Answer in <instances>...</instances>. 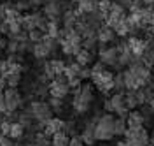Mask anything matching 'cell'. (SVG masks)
I'll return each instance as SVG.
<instances>
[{"instance_id": "34", "label": "cell", "mask_w": 154, "mask_h": 146, "mask_svg": "<svg viewBox=\"0 0 154 146\" xmlns=\"http://www.w3.org/2000/svg\"><path fill=\"white\" fill-rule=\"evenodd\" d=\"M65 132L70 137L75 136V122H65Z\"/></svg>"}, {"instance_id": "44", "label": "cell", "mask_w": 154, "mask_h": 146, "mask_svg": "<svg viewBox=\"0 0 154 146\" xmlns=\"http://www.w3.org/2000/svg\"><path fill=\"white\" fill-rule=\"evenodd\" d=\"M4 122H5V115H4V113H0V125H2Z\"/></svg>"}, {"instance_id": "26", "label": "cell", "mask_w": 154, "mask_h": 146, "mask_svg": "<svg viewBox=\"0 0 154 146\" xmlns=\"http://www.w3.org/2000/svg\"><path fill=\"white\" fill-rule=\"evenodd\" d=\"M126 128H128V125H126V118L123 116H117L114 120V132L116 136H125Z\"/></svg>"}, {"instance_id": "20", "label": "cell", "mask_w": 154, "mask_h": 146, "mask_svg": "<svg viewBox=\"0 0 154 146\" xmlns=\"http://www.w3.org/2000/svg\"><path fill=\"white\" fill-rule=\"evenodd\" d=\"M60 25H61V21L49 20L48 28H46V35H49V37H53V39L60 41L61 37H63V28H60Z\"/></svg>"}, {"instance_id": "30", "label": "cell", "mask_w": 154, "mask_h": 146, "mask_svg": "<svg viewBox=\"0 0 154 146\" xmlns=\"http://www.w3.org/2000/svg\"><path fill=\"white\" fill-rule=\"evenodd\" d=\"M49 106H51V109H53L54 113H60V111H63V107H65V102H63V99L51 97V99H49Z\"/></svg>"}, {"instance_id": "31", "label": "cell", "mask_w": 154, "mask_h": 146, "mask_svg": "<svg viewBox=\"0 0 154 146\" xmlns=\"http://www.w3.org/2000/svg\"><path fill=\"white\" fill-rule=\"evenodd\" d=\"M114 32H116V35H121V37H125V35H128L130 34V25H128V21L126 20H123L117 27L114 28Z\"/></svg>"}, {"instance_id": "47", "label": "cell", "mask_w": 154, "mask_h": 146, "mask_svg": "<svg viewBox=\"0 0 154 146\" xmlns=\"http://www.w3.org/2000/svg\"><path fill=\"white\" fill-rule=\"evenodd\" d=\"M149 30H151V34H152V35H154V23H152V25H151V28H149Z\"/></svg>"}, {"instance_id": "28", "label": "cell", "mask_w": 154, "mask_h": 146, "mask_svg": "<svg viewBox=\"0 0 154 146\" xmlns=\"http://www.w3.org/2000/svg\"><path fill=\"white\" fill-rule=\"evenodd\" d=\"M35 141V144L37 146H51V136H48L46 132H40V134H35V137H33Z\"/></svg>"}, {"instance_id": "48", "label": "cell", "mask_w": 154, "mask_h": 146, "mask_svg": "<svg viewBox=\"0 0 154 146\" xmlns=\"http://www.w3.org/2000/svg\"><path fill=\"white\" fill-rule=\"evenodd\" d=\"M9 2H18V0H9Z\"/></svg>"}, {"instance_id": "2", "label": "cell", "mask_w": 154, "mask_h": 146, "mask_svg": "<svg viewBox=\"0 0 154 146\" xmlns=\"http://www.w3.org/2000/svg\"><path fill=\"white\" fill-rule=\"evenodd\" d=\"M58 42H60V49L68 57H75L82 49V37L77 34L75 28H63V37Z\"/></svg>"}, {"instance_id": "13", "label": "cell", "mask_w": 154, "mask_h": 146, "mask_svg": "<svg viewBox=\"0 0 154 146\" xmlns=\"http://www.w3.org/2000/svg\"><path fill=\"white\" fill-rule=\"evenodd\" d=\"M65 11H67V5L61 0H48L44 4V14H46L48 20L61 21V16H63Z\"/></svg>"}, {"instance_id": "12", "label": "cell", "mask_w": 154, "mask_h": 146, "mask_svg": "<svg viewBox=\"0 0 154 146\" xmlns=\"http://www.w3.org/2000/svg\"><path fill=\"white\" fill-rule=\"evenodd\" d=\"M100 62L105 63L107 67H117L119 69V49L117 46H105V44H100Z\"/></svg>"}, {"instance_id": "18", "label": "cell", "mask_w": 154, "mask_h": 146, "mask_svg": "<svg viewBox=\"0 0 154 146\" xmlns=\"http://www.w3.org/2000/svg\"><path fill=\"white\" fill-rule=\"evenodd\" d=\"M61 130H65V120H61V118H51L48 123L44 125V132L48 134V136H53V134H56V132H61Z\"/></svg>"}, {"instance_id": "7", "label": "cell", "mask_w": 154, "mask_h": 146, "mask_svg": "<svg viewBox=\"0 0 154 146\" xmlns=\"http://www.w3.org/2000/svg\"><path fill=\"white\" fill-rule=\"evenodd\" d=\"M49 20L46 18L44 12L40 11H35V12H28V14H23V30L25 32H30V30H42L46 34V28H48Z\"/></svg>"}, {"instance_id": "9", "label": "cell", "mask_w": 154, "mask_h": 146, "mask_svg": "<svg viewBox=\"0 0 154 146\" xmlns=\"http://www.w3.org/2000/svg\"><path fill=\"white\" fill-rule=\"evenodd\" d=\"M4 95H5V118H7L23 107L25 99H23V93L18 88H7L4 92Z\"/></svg>"}, {"instance_id": "4", "label": "cell", "mask_w": 154, "mask_h": 146, "mask_svg": "<svg viewBox=\"0 0 154 146\" xmlns=\"http://www.w3.org/2000/svg\"><path fill=\"white\" fill-rule=\"evenodd\" d=\"M60 48V42L49 35H44L38 42L32 44V55L37 60H48L51 55H54V51Z\"/></svg>"}, {"instance_id": "35", "label": "cell", "mask_w": 154, "mask_h": 146, "mask_svg": "<svg viewBox=\"0 0 154 146\" xmlns=\"http://www.w3.org/2000/svg\"><path fill=\"white\" fill-rule=\"evenodd\" d=\"M0 34H2V35H7V37H9L11 35V28H9V23H7V21L4 20V21H0Z\"/></svg>"}, {"instance_id": "46", "label": "cell", "mask_w": 154, "mask_h": 146, "mask_svg": "<svg viewBox=\"0 0 154 146\" xmlns=\"http://www.w3.org/2000/svg\"><path fill=\"white\" fill-rule=\"evenodd\" d=\"M21 146H37L35 143H25V144H21Z\"/></svg>"}, {"instance_id": "17", "label": "cell", "mask_w": 154, "mask_h": 146, "mask_svg": "<svg viewBox=\"0 0 154 146\" xmlns=\"http://www.w3.org/2000/svg\"><path fill=\"white\" fill-rule=\"evenodd\" d=\"M144 123H145L144 113H140V111H135V109H131V111L128 113V116H126V125H128V128L144 127Z\"/></svg>"}, {"instance_id": "49", "label": "cell", "mask_w": 154, "mask_h": 146, "mask_svg": "<svg viewBox=\"0 0 154 146\" xmlns=\"http://www.w3.org/2000/svg\"><path fill=\"white\" fill-rule=\"evenodd\" d=\"M152 79H154V72H152Z\"/></svg>"}, {"instance_id": "37", "label": "cell", "mask_w": 154, "mask_h": 146, "mask_svg": "<svg viewBox=\"0 0 154 146\" xmlns=\"http://www.w3.org/2000/svg\"><path fill=\"white\" fill-rule=\"evenodd\" d=\"M68 146H86V144L82 143V139H81V137L74 136V137H70V143H68Z\"/></svg>"}, {"instance_id": "10", "label": "cell", "mask_w": 154, "mask_h": 146, "mask_svg": "<svg viewBox=\"0 0 154 146\" xmlns=\"http://www.w3.org/2000/svg\"><path fill=\"white\" fill-rule=\"evenodd\" d=\"M126 141L131 146H147L151 141V134L145 127H137V128H126L125 132Z\"/></svg>"}, {"instance_id": "27", "label": "cell", "mask_w": 154, "mask_h": 146, "mask_svg": "<svg viewBox=\"0 0 154 146\" xmlns=\"http://www.w3.org/2000/svg\"><path fill=\"white\" fill-rule=\"evenodd\" d=\"M125 102H126V107H128L130 111L138 106L137 97H135V92H131V90H126V92H125Z\"/></svg>"}, {"instance_id": "45", "label": "cell", "mask_w": 154, "mask_h": 146, "mask_svg": "<svg viewBox=\"0 0 154 146\" xmlns=\"http://www.w3.org/2000/svg\"><path fill=\"white\" fill-rule=\"evenodd\" d=\"M149 106H151V109H152V111H154V97L151 99V100H149Z\"/></svg>"}, {"instance_id": "19", "label": "cell", "mask_w": 154, "mask_h": 146, "mask_svg": "<svg viewBox=\"0 0 154 146\" xmlns=\"http://www.w3.org/2000/svg\"><path fill=\"white\" fill-rule=\"evenodd\" d=\"M79 18H81V16H79L77 11L67 9L63 12V16H61V27H63V28H74L75 23L79 21Z\"/></svg>"}, {"instance_id": "43", "label": "cell", "mask_w": 154, "mask_h": 146, "mask_svg": "<svg viewBox=\"0 0 154 146\" xmlns=\"http://www.w3.org/2000/svg\"><path fill=\"white\" fill-rule=\"evenodd\" d=\"M116 146H131V144H130V143L125 139V141H117V144H116Z\"/></svg>"}, {"instance_id": "38", "label": "cell", "mask_w": 154, "mask_h": 146, "mask_svg": "<svg viewBox=\"0 0 154 146\" xmlns=\"http://www.w3.org/2000/svg\"><path fill=\"white\" fill-rule=\"evenodd\" d=\"M0 113L5 115V95H4V90H0Z\"/></svg>"}, {"instance_id": "32", "label": "cell", "mask_w": 154, "mask_h": 146, "mask_svg": "<svg viewBox=\"0 0 154 146\" xmlns=\"http://www.w3.org/2000/svg\"><path fill=\"white\" fill-rule=\"evenodd\" d=\"M26 34H28V41L32 42V44H33V42H38V41H40L42 37H44V35H46L42 30H38V28L30 30V32H26Z\"/></svg>"}, {"instance_id": "41", "label": "cell", "mask_w": 154, "mask_h": 146, "mask_svg": "<svg viewBox=\"0 0 154 146\" xmlns=\"http://www.w3.org/2000/svg\"><path fill=\"white\" fill-rule=\"evenodd\" d=\"M5 44H7V41H0V58H4V53H5Z\"/></svg>"}, {"instance_id": "24", "label": "cell", "mask_w": 154, "mask_h": 146, "mask_svg": "<svg viewBox=\"0 0 154 146\" xmlns=\"http://www.w3.org/2000/svg\"><path fill=\"white\" fill-rule=\"evenodd\" d=\"M16 122H18V123H21V125L25 127V128H32V125L35 123V120H33V116H32L30 109L18 113V118H16Z\"/></svg>"}, {"instance_id": "6", "label": "cell", "mask_w": 154, "mask_h": 146, "mask_svg": "<svg viewBox=\"0 0 154 146\" xmlns=\"http://www.w3.org/2000/svg\"><path fill=\"white\" fill-rule=\"evenodd\" d=\"M103 109L107 113H116L117 116H123V118H126L128 113H130V109L126 107V102H125V93H121V92H116L114 95H110L107 99L103 102Z\"/></svg>"}, {"instance_id": "5", "label": "cell", "mask_w": 154, "mask_h": 146, "mask_svg": "<svg viewBox=\"0 0 154 146\" xmlns=\"http://www.w3.org/2000/svg\"><path fill=\"white\" fill-rule=\"evenodd\" d=\"M28 109H30V113H32V116H33V120H35L37 123H40L42 127L53 118V113H54V111L51 109V106H49V102L40 100V99L32 100L30 106H28Z\"/></svg>"}, {"instance_id": "8", "label": "cell", "mask_w": 154, "mask_h": 146, "mask_svg": "<svg viewBox=\"0 0 154 146\" xmlns=\"http://www.w3.org/2000/svg\"><path fill=\"white\" fill-rule=\"evenodd\" d=\"M91 81L96 90H100L102 93H109L114 90V74L107 69L100 72H91Z\"/></svg>"}, {"instance_id": "16", "label": "cell", "mask_w": 154, "mask_h": 146, "mask_svg": "<svg viewBox=\"0 0 154 146\" xmlns=\"http://www.w3.org/2000/svg\"><path fill=\"white\" fill-rule=\"evenodd\" d=\"M96 39L100 44H109V42H112L116 39V32L114 28H110V27H107V25H102L100 28L96 30Z\"/></svg>"}, {"instance_id": "36", "label": "cell", "mask_w": 154, "mask_h": 146, "mask_svg": "<svg viewBox=\"0 0 154 146\" xmlns=\"http://www.w3.org/2000/svg\"><path fill=\"white\" fill-rule=\"evenodd\" d=\"M91 79V67L89 65H86V67L81 69V79Z\"/></svg>"}, {"instance_id": "25", "label": "cell", "mask_w": 154, "mask_h": 146, "mask_svg": "<svg viewBox=\"0 0 154 146\" xmlns=\"http://www.w3.org/2000/svg\"><path fill=\"white\" fill-rule=\"evenodd\" d=\"M81 69H82V65H81V63H77V62L67 63V67H65V76H67V79L81 78Z\"/></svg>"}, {"instance_id": "15", "label": "cell", "mask_w": 154, "mask_h": 146, "mask_svg": "<svg viewBox=\"0 0 154 146\" xmlns=\"http://www.w3.org/2000/svg\"><path fill=\"white\" fill-rule=\"evenodd\" d=\"M126 44H128L130 51L133 53L137 58H140L145 51H147V48H149V46H147V41L140 39V37H130V41H128Z\"/></svg>"}, {"instance_id": "39", "label": "cell", "mask_w": 154, "mask_h": 146, "mask_svg": "<svg viewBox=\"0 0 154 146\" xmlns=\"http://www.w3.org/2000/svg\"><path fill=\"white\" fill-rule=\"evenodd\" d=\"M48 0H28L30 7H40V5H44Z\"/></svg>"}, {"instance_id": "29", "label": "cell", "mask_w": 154, "mask_h": 146, "mask_svg": "<svg viewBox=\"0 0 154 146\" xmlns=\"http://www.w3.org/2000/svg\"><path fill=\"white\" fill-rule=\"evenodd\" d=\"M114 90H116V92H121V93H125V92H126L123 72H119V74H116V76H114Z\"/></svg>"}, {"instance_id": "40", "label": "cell", "mask_w": 154, "mask_h": 146, "mask_svg": "<svg viewBox=\"0 0 154 146\" xmlns=\"http://www.w3.org/2000/svg\"><path fill=\"white\" fill-rule=\"evenodd\" d=\"M0 146H14V143H12L11 137H4V139L0 141Z\"/></svg>"}, {"instance_id": "22", "label": "cell", "mask_w": 154, "mask_h": 146, "mask_svg": "<svg viewBox=\"0 0 154 146\" xmlns=\"http://www.w3.org/2000/svg\"><path fill=\"white\" fill-rule=\"evenodd\" d=\"M93 60H95V57H93V51H88V49H84V48H82L75 55V62H77V63H81L82 67L91 65V63H93Z\"/></svg>"}, {"instance_id": "23", "label": "cell", "mask_w": 154, "mask_h": 146, "mask_svg": "<svg viewBox=\"0 0 154 146\" xmlns=\"http://www.w3.org/2000/svg\"><path fill=\"white\" fill-rule=\"evenodd\" d=\"M68 143H70V136L65 130L56 132V134L51 136V146H68Z\"/></svg>"}, {"instance_id": "1", "label": "cell", "mask_w": 154, "mask_h": 146, "mask_svg": "<svg viewBox=\"0 0 154 146\" xmlns=\"http://www.w3.org/2000/svg\"><path fill=\"white\" fill-rule=\"evenodd\" d=\"M95 100V90L93 85L82 83L79 88L74 90V99H72V107L77 115H86L91 109V104Z\"/></svg>"}, {"instance_id": "11", "label": "cell", "mask_w": 154, "mask_h": 146, "mask_svg": "<svg viewBox=\"0 0 154 146\" xmlns=\"http://www.w3.org/2000/svg\"><path fill=\"white\" fill-rule=\"evenodd\" d=\"M70 93V86H68V79L65 74L56 76L49 81V95L56 99H65Z\"/></svg>"}, {"instance_id": "50", "label": "cell", "mask_w": 154, "mask_h": 146, "mask_svg": "<svg viewBox=\"0 0 154 146\" xmlns=\"http://www.w3.org/2000/svg\"><path fill=\"white\" fill-rule=\"evenodd\" d=\"M96 2H100V0H96Z\"/></svg>"}, {"instance_id": "3", "label": "cell", "mask_w": 154, "mask_h": 146, "mask_svg": "<svg viewBox=\"0 0 154 146\" xmlns=\"http://www.w3.org/2000/svg\"><path fill=\"white\" fill-rule=\"evenodd\" d=\"M114 120L116 118L112 116L110 113H107V115H103V116H98V120H96V123H95V137H96V141L105 143V141L114 139L116 137Z\"/></svg>"}, {"instance_id": "42", "label": "cell", "mask_w": 154, "mask_h": 146, "mask_svg": "<svg viewBox=\"0 0 154 146\" xmlns=\"http://www.w3.org/2000/svg\"><path fill=\"white\" fill-rule=\"evenodd\" d=\"M142 4L145 7H151V5H154V0H142Z\"/></svg>"}, {"instance_id": "21", "label": "cell", "mask_w": 154, "mask_h": 146, "mask_svg": "<svg viewBox=\"0 0 154 146\" xmlns=\"http://www.w3.org/2000/svg\"><path fill=\"white\" fill-rule=\"evenodd\" d=\"M25 132H26V128L18 123V122H11V128H9V136L12 141H18V139H23L25 137Z\"/></svg>"}, {"instance_id": "14", "label": "cell", "mask_w": 154, "mask_h": 146, "mask_svg": "<svg viewBox=\"0 0 154 146\" xmlns=\"http://www.w3.org/2000/svg\"><path fill=\"white\" fill-rule=\"evenodd\" d=\"M96 120H98V116H95L93 120H89V122H86V125H84V128L81 130V139H82V143L86 146H93L96 143V137H95V123Z\"/></svg>"}, {"instance_id": "33", "label": "cell", "mask_w": 154, "mask_h": 146, "mask_svg": "<svg viewBox=\"0 0 154 146\" xmlns=\"http://www.w3.org/2000/svg\"><path fill=\"white\" fill-rule=\"evenodd\" d=\"M110 5H112V0H100V2H98V11L103 12L107 16L109 11H110Z\"/></svg>"}]
</instances>
